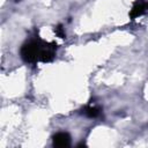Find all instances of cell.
I'll list each match as a JSON object with an SVG mask.
<instances>
[{
    "instance_id": "cell-1",
    "label": "cell",
    "mask_w": 148,
    "mask_h": 148,
    "mask_svg": "<svg viewBox=\"0 0 148 148\" xmlns=\"http://www.w3.org/2000/svg\"><path fill=\"white\" fill-rule=\"evenodd\" d=\"M56 43H47L40 38H34L22 45L20 54L25 62H49L56 57Z\"/></svg>"
},
{
    "instance_id": "cell-5",
    "label": "cell",
    "mask_w": 148,
    "mask_h": 148,
    "mask_svg": "<svg viewBox=\"0 0 148 148\" xmlns=\"http://www.w3.org/2000/svg\"><path fill=\"white\" fill-rule=\"evenodd\" d=\"M54 31H56V34L60 37V38H65V32H64V29H62V27L59 24L57 28H54Z\"/></svg>"
},
{
    "instance_id": "cell-3",
    "label": "cell",
    "mask_w": 148,
    "mask_h": 148,
    "mask_svg": "<svg viewBox=\"0 0 148 148\" xmlns=\"http://www.w3.org/2000/svg\"><path fill=\"white\" fill-rule=\"evenodd\" d=\"M146 7H147V3H146L145 0H136V1L133 3L132 9H131V12H130V17H131L132 20H134L135 17L142 15V14L145 13V10H146Z\"/></svg>"
},
{
    "instance_id": "cell-2",
    "label": "cell",
    "mask_w": 148,
    "mask_h": 148,
    "mask_svg": "<svg viewBox=\"0 0 148 148\" xmlns=\"http://www.w3.org/2000/svg\"><path fill=\"white\" fill-rule=\"evenodd\" d=\"M53 146L59 148H65L71 146V135L67 132H58L53 135Z\"/></svg>"
},
{
    "instance_id": "cell-4",
    "label": "cell",
    "mask_w": 148,
    "mask_h": 148,
    "mask_svg": "<svg viewBox=\"0 0 148 148\" xmlns=\"http://www.w3.org/2000/svg\"><path fill=\"white\" fill-rule=\"evenodd\" d=\"M82 113L89 118H96L101 114V109L96 105H87L82 110Z\"/></svg>"
}]
</instances>
